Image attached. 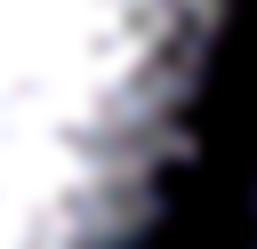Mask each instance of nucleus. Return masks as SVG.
<instances>
[{"instance_id":"1","label":"nucleus","mask_w":257,"mask_h":249,"mask_svg":"<svg viewBox=\"0 0 257 249\" xmlns=\"http://www.w3.org/2000/svg\"><path fill=\"white\" fill-rule=\"evenodd\" d=\"M225 0H0V249H137L193 137Z\"/></svg>"}]
</instances>
